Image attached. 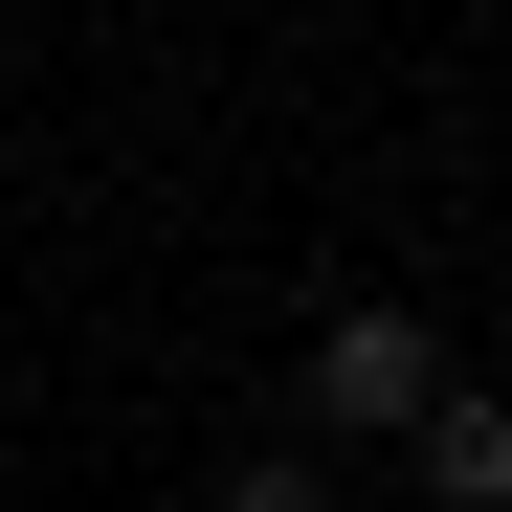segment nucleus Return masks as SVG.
Masks as SVG:
<instances>
[{"label":"nucleus","instance_id":"obj_1","mask_svg":"<svg viewBox=\"0 0 512 512\" xmlns=\"http://www.w3.org/2000/svg\"><path fill=\"white\" fill-rule=\"evenodd\" d=\"M423 401H446V334H423L401 290H357L312 334V423H334V446H423Z\"/></svg>","mask_w":512,"mask_h":512},{"label":"nucleus","instance_id":"obj_2","mask_svg":"<svg viewBox=\"0 0 512 512\" xmlns=\"http://www.w3.org/2000/svg\"><path fill=\"white\" fill-rule=\"evenodd\" d=\"M423 490H446V512H512V401H423Z\"/></svg>","mask_w":512,"mask_h":512},{"label":"nucleus","instance_id":"obj_3","mask_svg":"<svg viewBox=\"0 0 512 512\" xmlns=\"http://www.w3.org/2000/svg\"><path fill=\"white\" fill-rule=\"evenodd\" d=\"M223 512H334V490H312V446H245V468H223Z\"/></svg>","mask_w":512,"mask_h":512}]
</instances>
